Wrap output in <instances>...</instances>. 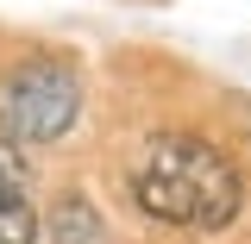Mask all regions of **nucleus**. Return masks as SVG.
I'll list each match as a JSON object with an SVG mask.
<instances>
[{"instance_id":"1","label":"nucleus","mask_w":251,"mask_h":244,"mask_svg":"<svg viewBox=\"0 0 251 244\" xmlns=\"http://www.w3.org/2000/svg\"><path fill=\"white\" fill-rule=\"evenodd\" d=\"M132 200L151 219H163V225L220 232V225H232L245 188H239V163L220 144L195 138V132H170L132 169Z\"/></svg>"},{"instance_id":"2","label":"nucleus","mask_w":251,"mask_h":244,"mask_svg":"<svg viewBox=\"0 0 251 244\" xmlns=\"http://www.w3.org/2000/svg\"><path fill=\"white\" fill-rule=\"evenodd\" d=\"M75 119H82V75H75V63L44 57V63L6 69V82H0V132L6 138L57 144Z\"/></svg>"},{"instance_id":"3","label":"nucleus","mask_w":251,"mask_h":244,"mask_svg":"<svg viewBox=\"0 0 251 244\" xmlns=\"http://www.w3.org/2000/svg\"><path fill=\"white\" fill-rule=\"evenodd\" d=\"M38 238V207H31L25 156L0 138V244H31Z\"/></svg>"},{"instance_id":"4","label":"nucleus","mask_w":251,"mask_h":244,"mask_svg":"<svg viewBox=\"0 0 251 244\" xmlns=\"http://www.w3.org/2000/svg\"><path fill=\"white\" fill-rule=\"evenodd\" d=\"M50 232H57V244H100V219H94L88 200L63 194V200H57V213H50Z\"/></svg>"}]
</instances>
